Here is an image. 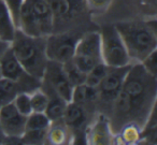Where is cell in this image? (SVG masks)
I'll use <instances>...</instances> for the list:
<instances>
[{
  "mask_svg": "<svg viewBox=\"0 0 157 145\" xmlns=\"http://www.w3.org/2000/svg\"><path fill=\"white\" fill-rule=\"evenodd\" d=\"M121 91L126 96L130 106L129 123H136L142 128L151 112L155 109L156 78L147 73L140 63H131Z\"/></svg>",
  "mask_w": 157,
  "mask_h": 145,
  "instance_id": "1",
  "label": "cell"
},
{
  "mask_svg": "<svg viewBox=\"0 0 157 145\" xmlns=\"http://www.w3.org/2000/svg\"><path fill=\"white\" fill-rule=\"evenodd\" d=\"M124 42L131 63H141L157 50L156 21H130L114 24Z\"/></svg>",
  "mask_w": 157,
  "mask_h": 145,
  "instance_id": "2",
  "label": "cell"
},
{
  "mask_svg": "<svg viewBox=\"0 0 157 145\" xmlns=\"http://www.w3.org/2000/svg\"><path fill=\"white\" fill-rule=\"evenodd\" d=\"M10 48L25 71L37 80L42 81L48 63L46 37L28 36L17 29Z\"/></svg>",
  "mask_w": 157,
  "mask_h": 145,
  "instance_id": "3",
  "label": "cell"
},
{
  "mask_svg": "<svg viewBox=\"0 0 157 145\" xmlns=\"http://www.w3.org/2000/svg\"><path fill=\"white\" fill-rule=\"evenodd\" d=\"M54 17L53 32L74 30L84 24L88 11L85 0H46Z\"/></svg>",
  "mask_w": 157,
  "mask_h": 145,
  "instance_id": "4",
  "label": "cell"
},
{
  "mask_svg": "<svg viewBox=\"0 0 157 145\" xmlns=\"http://www.w3.org/2000/svg\"><path fill=\"white\" fill-rule=\"evenodd\" d=\"M100 35L102 63L109 68H120L131 65L130 57L115 25L103 27Z\"/></svg>",
  "mask_w": 157,
  "mask_h": 145,
  "instance_id": "5",
  "label": "cell"
},
{
  "mask_svg": "<svg viewBox=\"0 0 157 145\" xmlns=\"http://www.w3.org/2000/svg\"><path fill=\"white\" fill-rule=\"evenodd\" d=\"M73 63L83 72L87 73L94 66L101 63L100 35L98 31L84 32L78 39L74 51Z\"/></svg>",
  "mask_w": 157,
  "mask_h": 145,
  "instance_id": "6",
  "label": "cell"
},
{
  "mask_svg": "<svg viewBox=\"0 0 157 145\" xmlns=\"http://www.w3.org/2000/svg\"><path fill=\"white\" fill-rule=\"evenodd\" d=\"M83 33L78 35V31L69 30L48 35L46 37V56L48 60L61 65L71 60L76 43Z\"/></svg>",
  "mask_w": 157,
  "mask_h": 145,
  "instance_id": "7",
  "label": "cell"
},
{
  "mask_svg": "<svg viewBox=\"0 0 157 145\" xmlns=\"http://www.w3.org/2000/svg\"><path fill=\"white\" fill-rule=\"evenodd\" d=\"M0 68H1L2 78L16 82L20 85L21 90L24 93H30L31 91L41 87V81L35 78L25 71L16 57L14 56L11 48H8L5 54L0 57Z\"/></svg>",
  "mask_w": 157,
  "mask_h": 145,
  "instance_id": "8",
  "label": "cell"
},
{
  "mask_svg": "<svg viewBox=\"0 0 157 145\" xmlns=\"http://www.w3.org/2000/svg\"><path fill=\"white\" fill-rule=\"evenodd\" d=\"M41 84H45L48 91H53L66 102H71L73 86L68 80L61 63L48 60Z\"/></svg>",
  "mask_w": 157,
  "mask_h": 145,
  "instance_id": "9",
  "label": "cell"
},
{
  "mask_svg": "<svg viewBox=\"0 0 157 145\" xmlns=\"http://www.w3.org/2000/svg\"><path fill=\"white\" fill-rule=\"evenodd\" d=\"M26 116L22 115L13 103L9 102L0 109V129L6 135L5 143L8 140L16 139L20 140L26 129Z\"/></svg>",
  "mask_w": 157,
  "mask_h": 145,
  "instance_id": "10",
  "label": "cell"
},
{
  "mask_svg": "<svg viewBox=\"0 0 157 145\" xmlns=\"http://www.w3.org/2000/svg\"><path fill=\"white\" fill-rule=\"evenodd\" d=\"M131 65L120 68H109L103 80L97 87L98 90V100L103 103L113 104L116 96L121 91L124 83L125 76L128 72Z\"/></svg>",
  "mask_w": 157,
  "mask_h": 145,
  "instance_id": "11",
  "label": "cell"
},
{
  "mask_svg": "<svg viewBox=\"0 0 157 145\" xmlns=\"http://www.w3.org/2000/svg\"><path fill=\"white\" fill-rule=\"evenodd\" d=\"M38 24L41 37H48L54 30V17L46 0H25Z\"/></svg>",
  "mask_w": 157,
  "mask_h": 145,
  "instance_id": "12",
  "label": "cell"
},
{
  "mask_svg": "<svg viewBox=\"0 0 157 145\" xmlns=\"http://www.w3.org/2000/svg\"><path fill=\"white\" fill-rule=\"evenodd\" d=\"M86 141L90 144H111L114 142V133L105 115H99L94 124L88 127Z\"/></svg>",
  "mask_w": 157,
  "mask_h": 145,
  "instance_id": "13",
  "label": "cell"
},
{
  "mask_svg": "<svg viewBox=\"0 0 157 145\" xmlns=\"http://www.w3.org/2000/svg\"><path fill=\"white\" fill-rule=\"evenodd\" d=\"M71 141L70 128L63 121V119L52 121L46 131V142L50 144L60 145L67 144Z\"/></svg>",
  "mask_w": 157,
  "mask_h": 145,
  "instance_id": "14",
  "label": "cell"
},
{
  "mask_svg": "<svg viewBox=\"0 0 157 145\" xmlns=\"http://www.w3.org/2000/svg\"><path fill=\"white\" fill-rule=\"evenodd\" d=\"M96 101H98V90H97V88L88 86L85 83L73 87L71 102L80 104L85 109V106L90 105Z\"/></svg>",
  "mask_w": 157,
  "mask_h": 145,
  "instance_id": "15",
  "label": "cell"
},
{
  "mask_svg": "<svg viewBox=\"0 0 157 145\" xmlns=\"http://www.w3.org/2000/svg\"><path fill=\"white\" fill-rule=\"evenodd\" d=\"M86 120L85 109L82 105L74 102H68L65 113L63 116V121L71 128H80L84 125Z\"/></svg>",
  "mask_w": 157,
  "mask_h": 145,
  "instance_id": "16",
  "label": "cell"
},
{
  "mask_svg": "<svg viewBox=\"0 0 157 145\" xmlns=\"http://www.w3.org/2000/svg\"><path fill=\"white\" fill-rule=\"evenodd\" d=\"M17 30L9 10L0 0V40L11 43Z\"/></svg>",
  "mask_w": 157,
  "mask_h": 145,
  "instance_id": "17",
  "label": "cell"
},
{
  "mask_svg": "<svg viewBox=\"0 0 157 145\" xmlns=\"http://www.w3.org/2000/svg\"><path fill=\"white\" fill-rule=\"evenodd\" d=\"M141 139V127L136 123H127L114 135V143L118 144H137Z\"/></svg>",
  "mask_w": 157,
  "mask_h": 145,
  "instance_id": "18",
  "label": "cell"
},
{
  "mask_svg": "<svg viewBox=\"0 0 157 145\" xmlns=\"http://www.w3.org/2000/svg\"><path fill=\"white\" fill-rule=\"evenodd\" d=\"M48 96V103L45 110V115L50 118L51 121H56L63 119V113H65L66 106L68 102H66L63 99L54 93L53 91L44 90Z\"/></svg>",
  "mask_w": 157,
  "mask_h": 145,
  "instance_id": "19",
  "label": "cell"
},
{
  "mask_svg": "<svg viewBox=\"0 0 157 145\" xmlns=\"http://www.w3.org/2000/svg\"><path fill=\"white\" fill-rule=\"evenodd\" d=\"M18 93L23 91L21 90V87L17 83L6 78H0V98L3 103L6 104L11 102Z\"/></svg>",
  "mask_w": 157,
  "mask_h": 145,
  "instance_id": "20",
  "label": "cell"
},
{
  "mask_svg": "<svg viewBox=\"0 0 157 145\" xmlns=\"http://www.w3.org/2000/svg\"><path fill=\"white\" fill-rule=\"evenodd\" d=\"M51 123L45 113H38L33 112L29 114L26 118V130H46L50 127Z\"/></svg>",
  "mask_w": 157,
  "mask_h": 145,
  "instance_id": "21",
  "label": "cell"
},
{
  "mask_svg": "<svg viewBox=\"0 0 157 145\" xmlns=\"http://www.w3.org/2000/svg\"><path fill=\"white\" fill-rule=\"evenodd\" d=\"M108 69H109V67H108L107 65H105L102 61L97 63L96 66H94V67L86 73L85 84H87L88 86L97 88L98 85L100 84V82L103 80L105 75L107 74Z\"/></svg>",
  "mask_w": 157,
  "mask_h": 145,
  "instance_id": "22",
  "label": "cell"
},
{
  "mask_svg": "<svg viewBox=\"0 0 157 145\" xmlns=\"http://www.w3.org/2000/svg\"><path fill=\"white\" fill-rule=\"evenodd\" d=\"M63 71H65L68 80H69V82L71 83L73 87L76 86V85L85 83L86 73L82 71V70L78 69L72 59L70 61H68V63H63Z\"/></svg>",
  "mask_w": 157,
  "mask_h": 145,
  "instance_id": "23",
  "label": "cell"
},
{
  "mask_svg": "<svg viewBox=\"0 0 157 145\" xmlns=\"http://www.w3.org/2000/svg\"><path fill=\"white\" fill-rule=\"evenodd\" d=\"M30 102L33 112L44 113L46 110V106L48 103V96L44 90H42L41 87L36 90L31 91L30 93Z\"/></svg>",
  "mask_w": 157,
  "mask_h": 145,
  "instance_id": "24",
  "label": "cell"
},
{
  "mask_svg": "<svg viewBox=\"0 0 157 145\" xmlns=\"http://www.w3.org/2000/svg\"><path fill=\"white\" fill-rule=\"evenodd\" d=\"M12 103L15 106V109L24 116H28L33 113V108H31L30 102V95L28 93H18L12 100Z\"/></svg>",
  "mask_w": 157,
  "mask_h": 145,
  "instance_id": "25",
  "label": "cell"
},
{
  "mask_svg": "<svg viewBox=\"0 0 157 145\" xmlns=\"http://www.w3.org/2000/svg\"><path fill=\"white\" fill-rule=\"evenodd\" d=\"M113 0H85L86 9L88 13L103 14L110 9Z\"/></svg>",
  "mask_w": 157,
  "mask_h": 145,
  "instance_id": "26",
  "label": "cell"
},
{
  "mask_svg": "<svg viewBox=\"0 0 157 145\" xmlns=\"http://www.w3.org/2000/svg\"><path fill=\"white\" fill-rule=\"evenodd\" d=\"M7 9L9 10L11 14L13 22L15 24L16 28L18 26V18H20V12L22 9V6L24 3V0H2Z\"/></svg>",
  "mask_w": 157,
  "mask_h": 145,
  "instance_id": "27",
  "label": "cell"
},
{
  "mask_svg": "<svg viewBox=\"0 0 157 145\" xmlns=\"http://www.w3.org/2000/svg\"><path fill=\"white\" fill-rule=\"evenodd\" d=\"M156 54H157V50L152 52L148 56H146L145 58L140 63L142 65V67L144 68V70H145L147 73H150L152 76H155V78H156V66H157Z\"/></svg>",
  "mask_w": 157,
  "mask_h": 145,
  "instance_id": "28",
  "label": "cell"
},
{
  "mask_svg": "<svg viewBox=\"0 0 157 145\" xmlns=\"http://www.w3.org/2000/svg\"><path fill=\"white\" fill-rule=\"evenodd\" d=\"M9 48H10L9 42H6V41H2V40H0V57L5 54V52Z\"/></svg>",
  "mask_w": 157,
  "mask_h": 145,
  "instance_id": "29",
  "label": "cell"
},
{
  "mask_svg": "<svg viewBox=\"0 0 157 145\" xmlns=\"http://www.w3.org/2000/svg\"><path fill=\"white\" fill-rule=\"evenodd\" d=\"M3 104H5V103H3V101L1 100V98H0V109H1V106H2Z\"/></svg>",
  "mask_w": 157,
  "mask_h": 145,
  "instance_id": "30",
  "label": "cell"
},
{
  "mask_svg": "<svg viewBox=\"0 0 157 145\" xmlns=\"http://www.w3.org/2000/svg\"><path fill=\"white\" fill-rule=\"evenodd\" d=\"M0 78H2V73H1V68H0Z\"/></svg>",
  "mask_w": 157,
  "mask_h": 145,
  "instance_id": "31",
  "label": "cell"
}]
</instances>
